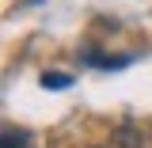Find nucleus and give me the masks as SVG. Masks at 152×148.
<instances>
[{"label": "nucleus", "instance_id": "f257e3e1", "mask_svg": "<svg viewBox=\"0 0 152 148\" xmlns=\"http://www.w3.org/2000/svg\"><path fill=\"white\" fill-rule=\"evenodd\" d=\"M110 144L114 148H145V133L137 129L133 122H118L110 129Z\"/></svg>", "mask_w": 152, "mask_h": 148}, {"label": "nucleus", "instance_id": "f03ea898", "mask_svg": "<svg viewBox=\"0 0 152 148\" xmlns=\"http://www.w3.org/2000/svg\"><path fill=\"white\" fill-rule=\"evenodd\" d=\"M27 141H31V133H23V129H4L0 148H27Z\"/></svg>", "mask_w": 152, "mask_h": 148}, {"label": "nucleus", "instance_id": "7ed1b4c3", "mask_svg": "<svg viewBox=\"0 0 152 148\" xmlns=\"http://www.w3.org/2000/svg\"><path fill=\"white\" fill-rule=\"evenodd\" d=\"M42 84H46V87H65L69 76H65V72H46V76H42Z\"/></svg>", "mask_w": 152, "mask_h": 148}, {"label": "nucleus", "instance_id": "20e7f679", "mask_svg": "<svg viewBox=\"0 0 152 148\" xmlns=\"http://www.w3.org/2000/svg\"><path fill=\"white\" fill-rule=\"evenodd\" d=\"M110 148H114V144H110Z\"/></svg>", "mask_w": 152, "mask_h": 148}]
</instances>
